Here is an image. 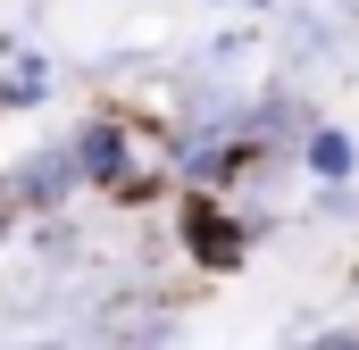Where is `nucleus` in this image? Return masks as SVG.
Segmentation results:
<instances>
[{
    "mask_svg": "<svg viewBox=\"0 0 359 350\" xmlns=\"http://www.w3.org/2000/svg\"><path fill=\"white\" fill-rule=\"evenodd\" d=\"M209 8H243V17H259V8H268V0H209Z\"/></svg>",
    "mask_w": 359,
    "mask_h": 350,
    "instance_id": "0eeeda50",
    "label": "nucleus"
},
{
    "mask_svg": "<svg viewBox=\"0 0 359 350\" xmlns=\"http://www.w3.org/2000/svg\"><path fill=\"white\" fill-rule=\"evenodd\" d=\"M0 175H8V192H17V209H25V217H50V209H67V200L84 192V183H76V159H67V134H59V142L17 150Z\"/></svg>",
    "mask_w": 359,
    "mask_h": 350,
    "instance_id": "7ed1b4c3",
    "label": "nucleus"
},
{
    "mask_svg": "<svg viewBox=\"0 0 359 350\" xmlns=\"http://www.w3.org/2000/svg\"><path fill=\"white\" fill-rule=\"evenodd\" d=\"M50 92H59V67H50V50H42L34 34L0 25V117H34Z\"/></svg>",
    "mask_w": 359,
    "mask_h": 350,
    "instance_id": "20e7f679",
    "label": "nucleus"
},
{
    "mask_svg": "<svg viewBox=\"0 0 359 350\" xmlns=\"http://www.w3.org/2000/svg\"><path fill=\"white\" fill-rule=\"evenodd\" d=\"M292 167L309 175V183H351L359 175V134L334 125V117H309L301 142H292Z\"/></svg>",
    "mask_w": 359,
    "mask_h": 350,
    "instance_id": "39448f33",
    "label": "nucleus"
},
{
    "mask_svg": "<svg viewBox=\"0 0 359 350\" xmlns=\"http://www.w3.org/2000/svg\"><path fill=\"white\" fill-rule=\"evenodd\" d=\"M67 159H76V183H84V192H109L134 159H151V150H142V117H134V108H84V117L67 125Z\"/></svg>",
    "mask_w": 359,
    "mask_h": 350,
    "instance_id": "f03ea898",
    "label": "nucleus"
},
{
    "mask_svg": "<svg viewBox=\"0 0 359 350\" xmlns=\"http://www.w3.org/2000/svg\"><path fill=\"white\" fill-rule=\"evenodd\" d=\"M8 234H25V209H17V192H8V175H0V242Z\"/></svg>",
    "mask_w": 359,
    "mask_h": 350,
    "instance_id": "423d86ee",
    "label": "nucleus"
},
{
    "mask_svg": "<svg viewBox=\"0 0 359 350\" xmlns=\"http://www.w3.org/2000/svg\"><path fill=\"white\" fill-rule=\"evenodd\" d=\"M168 234H176V251L192 275H209V284H226V275H243L251 251H259V225L234 209V192H217V183H176L168 192Z\"/></svg>",
    "mask_w": 359,
    "mask_h": 350,
    "instance_id": "f257e3e1",
    "label": "nucleus"
}]
</instances>
